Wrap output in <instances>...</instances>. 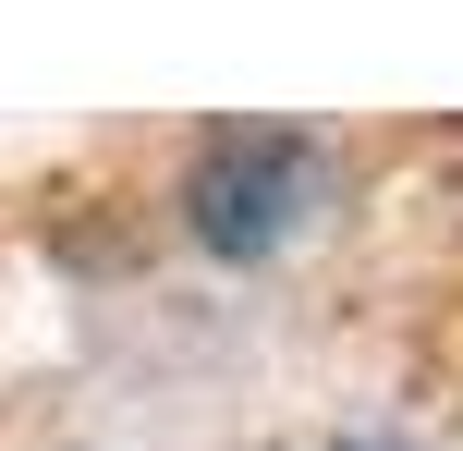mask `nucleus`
Masks as SVG:
<instances>
[{
    "instance_id": "f257e3e1",
    "label": "nucleus",
    "mask_w": 463,
    "mask_h": 451,
    "mask_svg": "<svg viewBox=\"0 0 463 451\" xmlns=\"http://www.w3.org/2000/svg\"><path fill=\"white\" fill-rule=\"evenodd\" d=\"M329 208V146L293 122H220L184 159V232L208 257H269Z\"/></svg>"
},
{
    "instance_id": "f03ea898",
    "label": "nucleus",
    "mask_w": 463,
    "mask_h": 451,
    "mask_svg": "<svg viewBox=\"0 0 463 451\" xmlns=\"http://www.w3.org/2000/svg\"><path fill=\"white\" fill-rule=\"evenodd\" d=\"M329 451H402V439H329Z\"/></svg>"
}]
</instances>
